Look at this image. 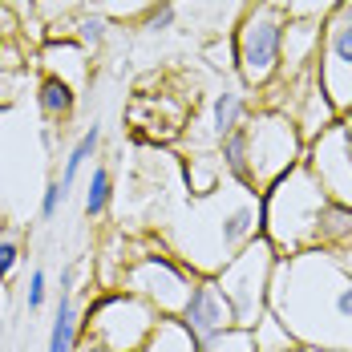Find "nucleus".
<instances>
[{
    "mask_svg": "<svg viewBox=\"0 0 352 352\" xmlns=\"http://www.w3.org/2000/svg\"><path fill=\"white\" fill-rule=\"evenodd\" d=\"M296 349H300L296 336H292L272 312L255 324V352H296Z\"/></svg>",
    "mask_w": 352,
    "mask_h": 352,
    "instance_id": "obj_19",
    "label": "nucleus"
},
{
    "mask_svg": "<svg viewBox=\"0 0 352 352\" xmlns=\"http://www.w3.org/2000/svg\"><path fill=\"white\" fill-rule=\"evenodd\" d=\"M276 263H280V251L259 235V239H251L214 276L219 287H223V296H227V304H231V312H235L239 328L255 332V324L267 316V296H272V272H276Z\"/></svg>",
    "mask_w": 352,
    "mask_h": 352,
    "instance_id": "obj_7",
    "label": "nucleus"
},
{
    "mask_svg": "<svg viewBox=\"0 0 352 352\" xmlns=\"http://www.w3.org/2000/svg\"><path fill=\"white\" fill-rule=\"evenodd\" d=\"M158 308L146 304L142 296L118 287L98 300H89V308L81 312V340H94L109 352H138L150 332L158 328Z\"/></svg>",
    "mask_w": 352,
    "mask_h": 352,
    "instance_id": "obj_6",
    "label": "nucleus"
},
{
    "mask_svg": "<svg viewBox=\"0 0 352 352\" xmlns=\"http://www.w3.org/2000/svg\"><path fill=\"white\" fill-rule=\"evenodd\" d=\"M247 138V170H251V190H267L272 182H280L292 166L304 162L308 142L300 134V126L283 113V109H255L243 122Z\"/></svg>",
    "mask_w": 352,
    "mask_h": 352,
    "instance_id": "obj_5",
    "label": "nucleus"
},
{
    "mask_svg": "<svg viewBox=\"0 0 352 352\" xmlns=\"http://www.w3.org/2000/svg\"><path fill=\"white\" fill-rule=\"evenodd\" d=\"M340 122H344V126H349V138H352V113H344V118H340Z\"/></svg>",
    "mask_w": 352,
    "mask_h": 352,
    "instance_id": "obj_31",
    "label": "nucleus"
},
{
    "mask_svg": "<svg viewBox=\"0 0 352 352\" xmlns=\"http://www.w3.org/2000/svg\"><path fill=\"white\" fill-rule=\"evenodd\" d=\"M61 207H65V190H61V182H57V178H49V182H45V190H41V211H36V214H41L45 223H53Z\"/></svg>",
    "mask_w": 352,
    "mask_h": 352,
    "instance_id": "obj_25",
    "label": "nucleus"
},
{
    "mask_svg": "<svg viewBox=\"0 0 352 352\" xmlns=\"http://www.w3.org/2000/svg\"><path fill=\"white\" fill-rule=\"evenodd\" d=\"M73 352H109V349H102V344H94V340H77V349Z\"/></svg>",
    "mask_w": 352,
    "mask_h": 352,
    "instance_id": "obj_28",
    "label": "nucleus"
},
{
    "mask_svg": "<svg viewBox=\"0 0 352 352\" xmlns=\"http://www.w3.org/2000/svg\"><path fill=\"white\" fill-rule=\"evenodd\" d=\"M33 4L45 12V16H57V8H61V0H33Z\"/></svg>",
    "mask_w": 352,
    "mask_h": 352,
    "instance_id": "obj_27",
    "label": "nucleus"
},
{
    "mask_svg": "<svg viewBox=\"0 0 352 352\" xmlns=\"http://www.w3.org/2000/svg\"><path fill=\"white\" fill-rule=\"evenodd\" d=\"M178 320H182L186 332L199 340V352H203V344H211L214 336L239 328V324H235V312H231V304H227V296H223V287H219L214 276L195 280L190 300H186V308H182V316Z\"/></svg>",
    "mask_w": 352,
    "mask_h": 352,
    "instance_id": "obj_11",
    "label": "nucleus"
},
{
    "mask_svg": "<svg viewBox=\"0 0 352 352\" xmlns=\"http://www.w3.org/2000/svg\"><path fill=\"white\" fill-rule=\"evenodd\" d=\"M45 296H49V272L45 267H33L29 272V283H25V312L36 316L45 308Z\"/></svg>",
    "mask_w": 352,
    "mask_h": 352,
    "instance_id": "obj_24",
    "label": "nucleus"
},
{
    "mask_svg": "<svg viewBox=\"0 0 352 352\" xmlns=\"http://www.w3.org/2000/svg\"><path fill=\"white\" fill-rule=\"evenodd\" d=\"M296 352H304V349H296Z\"/></svg>",
    "mask_w": 352,
    "mask_h": 352,
    "instance_id": "obj_33",
    "label": "nucleus"
},
{
    "mask_svg": "<svg viewBox=\"0 0 352 352\" xmlns=\"http://www.w3.org/2000/svg\"><path fill=\"white\" fill-rule=\"evenodd\" d=\"M336 255H340V263H344V267H349V272H352V243H349V247H340Z\"/></svg>",
    "mask_w": 352,
    "mask_h": 352,
    "instance_id": "obj_29",
    "label": "nucleus"
},
{
    "mask_svg": "<svg viewBox=\"0 0 352 352\" xmlns=\"http://www.w3.org/2000/svg\"><path fill=\"white\" fill-rule=\"evenodd\" d=\"M109 199H113V175H109V166H94V175L85 182V199H81L85 219L98 223V219L109 211Z\"/></svg>",
    "mask_w": 352,
    "mask_h": 352,
    "instance_id": "obj_18",
    "label": "nucleus"
},
{
    "mask_svg": "<svg viewBox=\"0 0 352 352\" xmlns=\"http://www.w3.org/2000/svg\"><path fill=\"white\" fill-rule=\"evenodd\" d=\"M283 33L287 12L272 0H247L243 16L235 21V69L247 89H272L283 69Z\"/></svg>",
    "mask_w": 352,
    "mask_h": 352,
    "instance_id": "obj_4",
    "label": "nucleus"
},
{
    "mask_svg": "<svg viewBox=\"0 0 352 352\" xmlns=\"http://www.w3.org/2000/svg\"><path fill=\"white\" fill-rule=\"evenodd\" d=\"M263 235V195L223 175L207 195H190L182 214L166 223L162 243L195 280L219 276L251 239Z\"/></svg>",
    "mask_w": 352,
    "mask_h": 352,
    "instance_id": "obj_2",
    "label": "nucleus"
},
{
    "mask_svg": "<svg viewBox=\"0 0 352 352\" xmlns=\"http://www.w3.org/2000/svg\"><path fill=\"white\" fill-rule=\"evenodd\" d=\"M122 287L142 296L146 304H154L158 316H182V308L190 300V287H195V276L178 259H170L166 251H146V255L126 259Z\"/></svg>",
    "mask_w": 352,
    "mask_h": 352,
    "instance_id": "obj_8",
    "label": "nucleus"
},
{
    "mask_svg": "<svg viewBox=\"0 0 352 352\" xmlns=\"http://www.w3.org/2000/svg\"><path fill=\"white\" fill-rule=\"evenodd\" d=\"M272 4L287 12V21H324L340 0H272Z\"/></svg>",
    "mask_w": 352,
    "mask_h": 352,
    "instance_id": "obj_21",
    "label": "nucleus"
},
{
    "mask_svg": "<svg viewBox=\"0 0 352 352\" xmlns=\"http://www.w3.org/2000/svg\"><path fill=\"white\" fill-rule=\"evenodd\" d=\"M304 162L316 175L320 190L328 195V203L352 211V138H349V126L344 122H332L316 142H308Z\"/></svg>",
    "mask_w": 352,
    "mask_h": 352,
    "instance_id": "obj_10",
    "label": "nucleus"
},
{
    "mask_svg": "<svg viewBox=\"0 0 352 352\" xmlns=\"http://www.w3.org/2000/svg\"><path fill=\"white\" fill-rule=\"evenodd\" d=\"M73 29H77V45H81L85 53H94V49L106 45L109 21H106V12H81V16L73 21Z\"/></svg>",
    "mask_w": 352,
    "mask_h": 352,
    "instance_id": "obj_20",
    "label": "nucleus"
},
{
    "mask_svg": "<svg viewBox=\"0 0 352 352\" xmlns=\"http://www.w3.org/2000/svg\"><path fill=\"white\" fill-rule=\"evenodd\" d=\"M36 109H41V118L49 122V126H65L73 118V109H77V89H73L65 77H57V73H45L41 77V85H36Z\"/></svg>",
    "mask_w": 352,
    "mask_h": 352,
    "instance_id": "obj_13",
    "label": "nucleus"
},
{
    "mask_svg": "<svg viewBox=\"0 0 352 352\" xmlns=\"http://www.w3.org/2000/svg\"><path fill=\"white\" fill-rule=\"evenodd\" d=\"M219 166H223V175L235 178V182H243L251 186V170H247V138H243V126L235 130V134H227V138L219 142Z\"/></svg>",
    "mask_w": 352,
    "mask_h": 352,
    "instance_id": "obj_17",
    "label": "nucleus"
},
{
    "mask_svg": "<svg viewBox=\"0 0 352 352\" xmlns=\"http://www.w3.org/2000/svg\"><path fill=\"white\" fill-rule=\"evenodd\" d=\"M175 21H178V0H154L142 16V29L146 33H166Z\"/></svg>",
    "mask_w": 352,
    "mask_h": 352,
    "instance_id": "obj_22",
    "label": "nucleus"
},
{
    "mask_svg": "<svg viewBox=\"0 0 352 352\" xmlns=\"http://www.w3.org/2000/svg\"><path fill=\"white\" fill-rule=\"evenodd\" d=\"M98 146H102V122L94 118V122H89V130H85V134H81V138L69 146V154H65V166H61V175H57L61 190H65V199L73 195L77 178H81V170L89 166V158L98 154Z\"/></svg>",
    "mask_w": 352,
    "mask_h": 352,
    "instance_id": "obj_15",
    "label": "nucleus"
},
{
    "mask_svg": "<svg viewBox=\"0 0 352 352\" xmlns=\"http://www.w3.org/2000/svg\"><path fill=\"white\" fill-rule=\"evenodd\" d=\"M324 211H328V195L320 190L308 162H300L263 190V239L280 255L312 251L320 247Z\"/></svg>",
    "mask_w": 352,
    "mask_h": 352,
    "instance_id": "obj_3",
    "label": "nucleus"
},
{
    "mask_svg": "<svg viewBox=\"0 0 352 352\" xmlns=\"http://www.w3.org/2000/svg\"><path fill=\"white\" fill-rule=\"evenodd\" d=\"M138 352H199V340L186 332V324L178 316H162Z\"/></svg>",
    "mask_w": 352,
    "mask_h": 352,
    "instance_id": "obj_16",
    "label": "nucleus"
},
{
    "mask_svg": "<svg viewBox=\"0 0 352 352\" xmlns=\"http://www.w3.org/2000/svg\"><path fill=\"white\" fill-rule=\"evenodd\" d=\"M316 77L328 94L332 109L344 118L352 113V0H340L320 21V57Z\"/></svg>",
    "mask_w": 352,
    "mask_h": 352,
    "instance_id": "obj_9",
    "label": "nucleus"
},
{
    "mask_svg": "<svg viewBox=\"0 0 352 352\" xmlns=\"http://www.w3.org/2000/svg\"><path fill=\"white\" fill-rule=\"evenodd\" d=\"M203 352H255V332L251 328H231V332L214 336L211 344H203Z\"/></svg>",
    "mask_w": 352,
    "mask_h": 352,
    "instance_id": "obj_23",
    "label": "nucleus"
},
{
    "mask_svg": "<svg viewBox=\"0 0 352 352\" xmlns=\"http://www.w3.org/2000/svg\"><path fill=\"white\" fill-rule=\"evenodd\" d=\"M267 312L300 349H352V272L328 247L280 255Z\"/></svg>",
    "mask_w": 352,
    "mask_h": 352,
    "instance_id": "obj_1",
    "label": "nucleus"
},
{
    "mask_svg": "<svg viewBox=\"0 0 352 352\" xmlns=\"http://www.w3.org/2000/svg\"><path fill=\"white\" fill-rule=\"evenodd\" d=\"M21 263V239L16 235H0V283L8 280Z\"/></svg>",
    "mask_w": 352,
    "mask_h": 352,
    "instance_id": "obj_26",
    "label": "nucleus"
},
{
    "mask_svg": "<svg viewBox=\"0 0 352 352\" xmlns=\"http://www.w3.org/2000/svg\"><path fill=\"white\" fill-rule=\"evenodd\" d=\"M247 113H251V102H247L239 89H223V94H214L211 102V138L223 142L227 134H235L239 126L247 122Z\"/></svg>",
    "mask_w": 352,
    "mask_h": 352,
    "instance_id": "obj_14",
    "label": "nucleus"
},
{
    "mask_svg": "<svg viewBox=\"0 0 352 352\" xmlns=\"http://www.w3.org/2000/svg\"><path fill=\"white\" fill-rule=\"evenodd\" d=\"M81 340V312L73 304V272H61V287H57V308H53V324H49V344L45 352H73Z\"/></svg>",
    "mask_w": 352,
    "mask_h": 352,
    "instance_id": "obj_12",
    "label": "nucleus"
},
{
    "mask_svg": "<svg viewBox=\"0 0 352 352\" xmlns=\"http://www.w3.org/2000/svg\"><path fill=\"white\" fill-rule=\"evenodd\" d=\"M312 352H352V349H312Z\"/></svg>",
    "mask_w": 352,
    "mask_h": 352,
    "instance_id": "obj_32",
    "label": "nucleus"
},
{
    "mask_svg": "<svg viewBox=\"0 0 352 352\" xmlns=\"http://www.w3.org/2000/svg\"><path fill=\"white\" fill-rule=\"evenodd\" d=\"M4 332H8V320L0 316V352H4Z\"/></svg>",
    "mask_w": 352,
    "mask_h": 352,
    "instance_id": "obj_30",
    "label": "nucleus"
}]
</instances>
